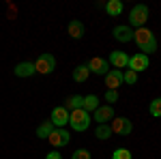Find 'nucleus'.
I'll return each mask as SVG.
<instances>
[{"label": "nucleus", "mask_w": 161, "mask_h": 159, "mask_svg": "<svg viewBox=\"0 0 161 159\" xmlns=\"http://www.w3.org/2000/svg\"><path fill=\"white\" fill-rule=\"evenodd\" d=\"M133 41H136L137 48L142 49V54H146V56L157 49V39H155V35L150 32L148 28H137L133 32Z\"/></svg>", "instance_id": "f257e3e1"}, {"label": "nucleus", "mask_w": 161, "mask_h": 159, "mask_svg": "<svg viewBox=\"0 0 161 159\" xmlns=\"http://www.w3.org/2000/svg\"><path fill=\"white\" fill-rule=\"evenodd\" d=\"M69 125H71L73 131H86L90 127V114L86 110H82V108L69 112Z\"/></svg>", "instance_id": "f03ea898"}, {"label": "nucleus", "mask_w": 161, "mask_h": 159, "mask_svg": "<svg viewBox=\"0 0 161 159\" xmlns=\"http://www.w3.org/2000/svg\"><path fill=\"white\" fill-rule=\"evenodd\" d=\"M148 7L146 4H136L133 9H131V13H129V24L136 26V28H144V24L148 22Z\"/></svg>", "instance_id": "7ed1b4c3"}, {"label": "nucleus", "mask_w": 161, "mask_h": 159, "mask_svg": "<svg viewBox=\"0 0 161 159\" xmlns=\"http://www.w3.org/2000/svg\"><path fill=\"white\" fill-rule=\"evenodd\" d=\"M35 69H37V73H41V75L52 73V71L56 69V58H54L52 54H41L37 60H35Z\"/></svg>", "instance_id": "20e7f679"}, {"label": "nucleus", "mask_w": 161, "mask_h": 159, "mask_svg": "<svg viewBox=\"0 0 161 159\" xmlns=\"http://www.w3.org/2000/svg\"><path fill=\"white\" fill-rule=\"evenodd\" d=\"M50 121L56 129H64V125H69V110H67L64 105H56V108L52 110Z\"/></svg>", "instance_id": "39448f33"}, {"label": "nucleus", "mask_w": 161, "mask_h": 159, "mask_svg": "<svg viewBox=\"0 0 161 159\" xmlns=\"http://www.w3.org/2000/svg\"><path fill=\"white\" fill-rule=\"evenodd\" d=\"M112 127V133H118V135H129L133 131V125L129 118H125V116H118V118H112L110 122Z\"/></svg>", "instance_id": "423d86ee"}, {"label": "nucleus", "mask_w": 161, "mask_h": 159, "mask_svg": "<svg viewBox=\"0 0 161 159\" xmlns=\"http://www.w3.org/2000/svg\"><path fill=\"white\" fill-rule=\"evenodd\" d=\"M86 67H88V71H90V73L103 75V77H105V73H108V71H110V62L105 60V58H101V56H95V58H90Z\"/></svg>", "instance_id": "0eeeda50"}, {"label": "nucleus", "mask_w": 161, "mask_h": 159, "mask_svg": "<svg viewBox=\"0 0 161 159\" xmlns=\"http://www.w3.org/2000/svg\"><path fill=\"white\" fill-rule=\"evenodd\" d=\"M47 140H50V144L54 148H62V146H67V144H69L71 135H69V131H67V129H54Z\"/></svg>", "instance_id": "6e6552de"}, {"label": "nucleus", "mask_w": 161, "mask_h": 159, "mask_svg": "<svg viewBox=\"0 0 161 159\" xmlns=\"http://www.w3.org/2000/svg\"><path fill=\"white\" fill-rule=\"evenodd\" d=\"M150 65V58L146 56V54H136V56H129V69L131 71H136V73H140V71H146Z\"/></svg>", "instance_id": "1a4fd4ad"}, {"label": "nucleus", "mask_w": 161, "mask_h": 159, "mask_svg": "<svg viewBox=\"0 0 161 159\" xmlns=\"http://www.w3.org/2000/svg\"><path fill=\"white\" fill-rule=\"evenodd\" d=\"M120 84H125L123 71H120V69H110V71L105 73V86H108V90H118Z\"/></svg>", "instance_id": "9d476101"}, {"label": "nucleus", "mask_w": 161, "mask_h": 159, "mask_svg": "<svg viewBox=\"0 0 161 159\" xmlns=\"http://www.w3.org/2000/svg\"><path fill=\"white\" fill-rule=\"evenodd\" d=\"M92 118L99 122V125H103V122H110L112 118H114V108H112V105H99L97 110L92 112Z\"/></svg>", "instance_id": "9b49d317"}, {"label": "nucleus", "mask_w": 161, "mask_h": 159, "mask_svg": "<svg viewBox=\"0 0 161 159\" xmlns=\"http://www.w3.org/2000/svg\"><path fill=\"white\" fill-rule=\"evenodd\" d=\"M112 35L116 41H120V43H127V41H133V30L129 28V26H116L114 30H112Z\"/></svg>", "instance_id": "f8f14e48"}, {"label": "nucleus", "mask_w": 161, "mask_h": 159, "mask_svg": "<svg viewBox=\"0 0 161 159\" xmlns=\"http://www.w3.org/2000/svg\"><path fill=\"white\" fill-rule=\"evenodd\" d=\"M67 32H69V37H71V39H82V37H84V32H86V28H84V24H82L80 20H71L69 26H67Z\"/></svg>", "instance_id": "ddd939ff"}, {"label": "nucleus", "mask_w": 161, "mask_h": 159, "mask_svg": "<svg viewBox=\"0 0 161 159\" xmlns=\"http://www.w3.org/2000/svg\"><path fill=\"white\" fill-rule=\"evenodd\" d=\"M110 65H114V69H125L129 65V56L125 52H112L110 54Z\"/></svg>", "instance_id": "4468645a"}, {"label": "nucleus", "mask_w": 161, "mask_h": 159, "mask_svg": "<svg viewBox=\"0 0 161 159\" xmlns=\"http://www.w3.org/2000/svg\"><path fill=\"white\" fill-rule=\"evenodd\" d=\"M13 73L17 75V77H30V75H35L37 73L35 62H19V65L13 69Z\"/></svg>", "instance_id": "2eb2a0df"}, {"label": "nucleus", "mask_w": 161, "mask_h": 159, "mask_svg": "<svg viewBox=\"0 0 161 159\" xmlns=\"http://www.w3.org/2000/svg\"><path fill=\"white\" fill-rule=\"evenodd\" d=\"M105 13H108L110 17H118V15L123 13V2H120V0H108V2H105Z\"/></svg>", "instance_id": "dca6fc26"}, {"label": "nucleus", "mask_w": 161, "mask_h": 159, "mask_svg": "<svg viewBox=\"0 0 161 159\" xmlns=\"http://www.w3.org/2000/svg\"><path fill=\"white\" fill-rule=\"evenodd\" d=\"M97 108H99V97H97V95H86V97H84V101H82V110L95 112Z\"/></svg>", "instance_id": "f3484780"}, {"label": "nucleus", "mask_w": 161, "mask_h": 159, "mask_svg": "<svg viewBox=\"0 0 161 159\" xmlns=\"http://www.w3.org/2000/svg\"><path fill=\"white\" fill-rule=\"evenodd\" d=\"M95 138H97V140H110V138H112V127H110V122L97 125V129H95Z\"/></svg>", "instance_id": "a211bd4d"}, {"label": "nucleus", "mask_w": 161, "mask_h": 159, "mask_svg": "<svg viewBox=\"0 0 161 159\" xmlns=\"http://www.w3.org/2000/svg\"><path fill=\"white\" fill-rule=\"evenodd\" d=\"M54 129H56V127L52 125V121L41 122V125L37 127V138H43V140H47V138H50V133L54 131Z\"/></svg>", "instance_id": "6ab92c4d"}, {"label": "nucleus", "mask_w": 161, "mask_h": 159, "mask_svg": "<svg viewBox=\"0 0 161 159\" xmlns=\"http://www.w3.org/2000/svg\"><path fill=\"white\" fill-rule=\"evenodd\" d=\"M88 75H90V71H88L86 65H80V67H75V69H73V80H75V82H86Z\"/></svg>", "instance_id": "aec40b11"}, {"label": "nucleus", "mask_w": 161, "mask_h": 159, "mask_svg": "<svg viewBox=\"0 0 161 159\" xmlns=\"http://www.w3.org/2000/svg\"><path fill=\"white\" fill-rule=\"evenodd\" d=\"M82 101H84V97H80V95H71V97L67 99V110H80L82 108Z\"/></svg>", "instance_id": "412c9836"}, {"label": "nucleus", "mask_w": 161, "mask_h": 159, "mask_svg": "<svg viewBox=\"0 0 161 159\" xmlns=\"http://www.w3.org/2000/svg\"><path fill=\"white\" fill-rule=\"evenodd\" d=\"M148 112H150V116H155V118H159V116H161V97H157V99L150 101Z\"/></svg>", "instance_id": "4be33fe9"}, {"label": "nucleus", "mask_w": 161, "mask_h": 159, "mask_svg": "<svg viewBox=\"0 0 161 159\" xmlns=\"http://www.w3.org/2000/svg\"><path fill=\"white\" fill-rule=\"evenodd\" d=\"M112 159H133V155H131L129 148H116L112 153Z\"/></svg>", "instance_id": "5701e85b"}, {"label": "nucleus", "mask_w": 161, "mask_h": 159, "mask_svg": "<svg viewBox=\"0 0 161 159\" xmlns=\"http://www.w3.org/2000/svg\"><path fill=\"white\" fill-rule=\"evenodd\" d=\"M123 80H125V84H136V82H137V73L129 69V71H125V73H123Z\"/></svg>", "instance_id": "b1692460"}, {"label": "nucleus", "mask_w": 161, "mask_h": 159, "mask_svg": "<svg viewBox=\"0 0 161 159\" xmlns=\"http://www.w3.org/2000/svg\"><path fill=\"white\" fill-rule=\"evenodd\" d=\"M71 159H90V153H88L86 148H77L73 155H71Z\"/></svg>", "instance_id": "393cba45"}, {"label": "nucleus", "mask_w": 161, "mask_h": 159, "mask_svg": "<svg viewBox=\"0 0 161 159\" xmlns=\"http://www.w3.org/2000/svg\"><path fill=\"white\" fill-rule=\"evenodd\" d=\"M103 99H105L108 103H114V101H118V90H108Z\"/></svg>", "instance_id": "a878e982"}, {"label": "nucleus", "mask_w": 161, "mask_h": 159, "mask_svg": "<svg viewBox=\"0 0 161 159\" xmlns=\"http://www.w3.org/2000/svg\"><path fill=\"white\" fill-rule=\"evenodd\" d=\"M45 159H62V155L58 153V150H50V153L45 155Z\"/></svg>", "instance_id": "bb28decb"}]
</instances>
